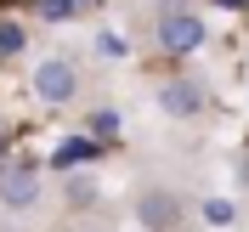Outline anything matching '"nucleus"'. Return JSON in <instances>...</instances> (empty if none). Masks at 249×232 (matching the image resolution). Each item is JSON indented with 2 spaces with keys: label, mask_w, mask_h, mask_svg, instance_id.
<instances>
[{
  "label": "nucleus",
  "mask_w": 249,
  "mask_h": 232,
  "mask_svg": "<svg viewBox=\"0 0 249 232\" xmlns=\"http://www.w3.org/2000/svg\"><path fill=\"white\" fill-rule=\"evenodd\" d=\"M79 91V68L68 57H46L40 68H34V96L46 102V108H62V102H74Z\"/></svg>",
  "instance_id": "nucleus-2"
},
{
  "label": "nucleus",
  "mask_w": 249,
  "mask_h": 232,
  "mask_svg": "<svg viewBox=\"0 0 249 232\" xmlns=\"http://www.w3.org/2000/svg\"><path fill=\"white\" fill-rule=\"evenodd\" d=\"M23 51V29L17 23H0V57H17Z\"/></svg>",
  "instance_id": "nucleus-9"
},
{
  "label": "nucleus",
  "mask_w": 249,
  "mask_h": 232,
  "mask_svg": "<svg viewBox=\"0 0 249 232\" xmlns=\"http://www.w3.org/2000/svg\"><path fill=\"white\" fill-rule=\"evenodd\" d=\"M204 46V17L193 6H176V12H159V51L170 57H193Z\"/></svg>",
  "instance_id": "nucleus-1"
},
{
  "label": "nucleus",
  "mask_w": 249,
  "mask_h": 232,
  "mask_svg": "<svg viewBox=\"0 0 249 232\" xmlns=\"http://www.w3.org/2000/svg\"><path fill=\"white\" fill-rule=\"evenodd\" d=\"M34 198H40V170H34V164L0 170V204H6V210H29Z\"/></svg>",
  "instance_id": "nucleus-4"
},
{
  "label": "nucleus",
  "mask_w": 249,
  "mask_h": 232,
  "mask_svg": "<svg viewBox=\"0 0 249 232\" xmlns=\"http://www.w3.org/2000/svg\"><path fill=\"white\" fill-rule=\"evenodd\" d=\"M96 46H102V57H124V40H119V34H102Z\"/></svg>",
  "instance_id": "nucleus-11"
},
{
  "label": "nucleus",
  "mask_w": 249,
  "mask_h": 232,
  "mask_svg": "<svg viewBox=\"0 0 249 232\" xmlns=\"http://www.w3.org/2000/svg\"><path fill=\"white\" fill-rule=\"evenodd\" d=\"M232 215H238V210L227 198H210V204H204V221H210V227H232Z\"/></svg>",
  "instance_id": "nucleus-8"
},
{
  "label": "nucleus",
  "mask_w": 249,
  "mask_h": 232,
  "mask_svg": "<svg viewBox=\"0 0 249 232\" xmlns=\"http://www.w3.org/2000/svg\"><path fill=\"white\" fill-rule=\"evenodd\" d=\"M159 108L170 113V119H193L204 108V85L198 79H164L159 85Z\"/></svg>",
  "instance_id": "nucleus-5"
},
{
  "label": "nucleus",
  "mask_w": 249,
  "mask_h": 232,
  "mask_svg": "<svg viewBox=\"0 0 249 232\" xmlns=\"http://www.w3.org/2000/svg\"><path fill=\"white\" fill-rule=\"evenodd\" d=\"M74 12H79V0H40V17L46 23H68Z\"/></svg>",
  "instance_id": "nucleus-7"
},
{
  "label": "nucleus",
  "mask_w": 249,
  "mask_h": 232,
  "mask_svg": "<svg viewBox=\"0 0 249 232\" xmlns=\"http://www.w3.org/2000/svg\"><path fill=\"white\" fill-rule=\"evenodd\" d=\"M136 215H142L147 232H170V227H181V204H176L164 187H147V193L136 198Z\"/></svg>",
  "instance_id": "nucleus-3"
},
{
  "label": "nucleus",
  "mask_w": 249,
  "mask_h": 232,
  "mask_svg": "<svg viewBox=\"0 0 249 232\" xmlns=\"http://www.w3.org/2000/svg\"><path fill=\"white\" fill-rule=\"evenodd\" d=\"M221 6H244V0H221Z\"/></svg>",
  "instance_id": "nucleus-12"
},
{
  "label": "nucleus",
  "mask_w": 249,
  "mask_h": 232,
  "mask_svg": "<svg viewBox=\"0 0 249 232\" xmlns=\"http://www.w3.org/2000/svg\"><path fill=\"white\" fill-rule=\"evenodd\" d=\"M91 198H96V181H91V176H68V204H74V210H85Z\"/></svg>",
  "instance_id": "nucleus-6"
},
{
  "label": "nucleus",
  "mask_w": 249,
  "mask_h": 232,
  "mask_svg": "<svg viewBox=\"0 0 249 232\" xmlns=\"http://www.w3.org/2000/svg\"><path fill=\"white\" fill-rule=\"evenodd\" d=\"M91 153V142H68V147H57V164H74V159Z\"/></svg>",
  "instance_id": "nucleus-10"
}]
</instances>
